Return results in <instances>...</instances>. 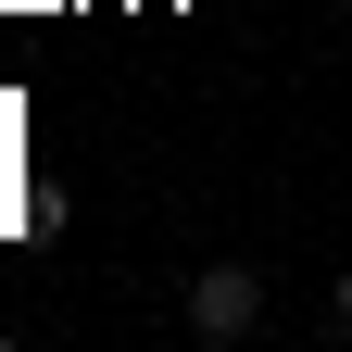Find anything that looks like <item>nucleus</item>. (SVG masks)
Segmentation results:
<instances>
[{"instance_id":"nucleus-3","label":"nucleus","mask_w":352,"mask_h":352,"mask_svg":"<svg viewBox=\"0 0 352 352\" xmlns=\"http://www.w3.org/2000/svg\"><path fill=\"white\" fill-rule=\"evenodd\" d=\"M327 327L352 340V264H340V277H327Z\"/></svg>"},{"instance_id":"nucleus-2","label":"nucleus","mask_w":352,"mask_h":352,"mask_svg":"<svg viewBox=\"0 0 352 352\" xmlns=\"http://www.w3.org/2000/svg\"><path fill=\"white\" fill-rule=\"evenodd\" d=\"M13 239H63V189H51V176L13 189Z\"/></svg>"},{"instance_id":"nucleus-1","label":"nucleus","mask_w":352,"mask_h":352,"mask_svg":"<svg viewBox=\"0 0 352 352\" xmlns=\"http://www.w3.org/2000/svg\"><path fill=\"white\" fill-rule=\"evenodd\" d=\"M252 327H264V277H252V264H189V340L227 352Z\"/></svg>"},{"instance_id":"nucleus-4","label":"nucleus","mask_w":352,"mask_h":352,"mask_svg":"<svg viewBox=\"0 0 352 352\" xmlns=\"http://www.w3.org/2000/svg\"><path fill=\"white\" fill-rule=\"evenodd\" d=\"M340 13H352V0H340Z\"/></svg>"}]
</instances>
